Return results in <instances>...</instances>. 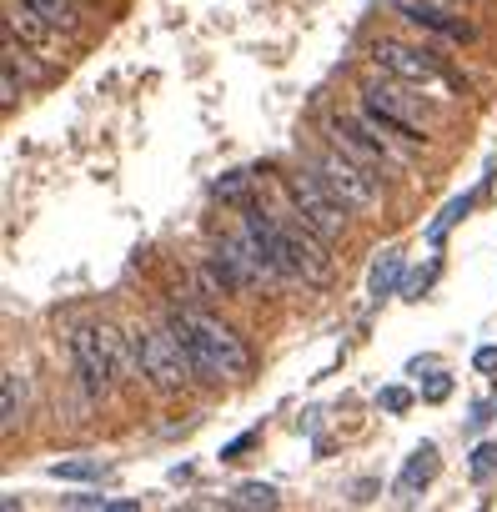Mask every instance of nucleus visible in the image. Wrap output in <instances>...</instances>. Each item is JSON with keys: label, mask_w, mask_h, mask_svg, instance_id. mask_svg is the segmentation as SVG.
Instances as JSON below:
<instances>
[{"label": "nucleus", "mask_w": 497, "mask_h": 512, "mask_svg": "<svg viewBox=\"0 0 497 512\" xmlns=\"http://www.w3.org/2000/svg\"><path fill=\"white\" fill-rule=\"evenodd\" d=\"M166 327L186 347L196 382H236L252 372V352H246V342L226 322H216L196 307H176V312H166Z\"/></svg>", "instance_id": "obj_1"}, {"label": "nucleus", "mask_w": 497, "mask_h": 512, "mask_svg": "<svg viewBox=\"0 0 497 512\" xmlns=\"http://www.w3.org/2000/svg\"><path fill=\"white\" fill-rule=\"evenodd\" d=\"M307 171H312L347 211H372V206H377V176H372L362 161H352L347 151H337V146L307 151Z\"/></svg>", "instance_id": "obj_2"}, {"label": "nucleus", "mask_w": 497, "mask_h": 512, "mask_svg": "<svg viewBox=\"0 0 497 512\" xmlns=\"http://www.w3.org/2000/svg\"><path fill=\"white\" fill-rule=\"evenodd\" d=\"M71 362L86 387V397H106L121 372V337L111 327H76L71 332Z\"/></svg>", "instance_id": "obj_3"}, {"label": "nucleus", "mask_w": 497, "mask_h": 512, "mask_svg": "<svg viewBox=\"0 0 497 512\" xmlns=\"http://www.w3.org/2000/svg\"><path fill=\"white\" fill-rule=\"evenodd\" d=\"M282 191H287L292 211H297L317 236H327V241L347 236V206H342V201H337L312 171H292V176H282Z\"/></svg>", "instance_id": "obj_4"}, {"label": "nucleus", "mask_w": 497, "mask_h": 512, "mask_svg": "<svg viewBox=\"0 0 497 512\" xmlns=\"http://www.w3.org/2000/svg\"><path fill=\"white\" fill-rule=\"evenodd\" d=\"M136 357H141V377H146L151 387H161V392H176V387L196 382L191 357H186V347L176 342V332H171V327L136 332Z\"/></svg>", "instance_id": "obj_5"}, {"label": "nucleus", "mask_w": 497, "mask_h": 512, "mask_svg": "<svg viewBox=\"0 0 497 512\" xmlns=\"http://www.w3.org/2000/svg\"><path fill=\"white\" fill-rule=\"evenodd\" d=\"M377 66L417 91H432V96H457V81L442 71V61L432 51H417V46H397V41H377Z\"/></svg>", "instance_id": "obj_6"}, {"label": "nucleus", "mask_w": 497, "mask_h": 512, "mask_svg": "<svg viewBox=\"0 0 497 512\" xmlns=\"http://www.w3.org/2000/svg\"><path fill=\"white\" fill-rule=\"evenodd\" d=\"M362 111H367L387 136H397L402 146H422V141H427V126L412 116V106H407V96H402L397 86L367 81V86H362Z\"/></svg>", "instance_id": "obj_7"}, {"label": "nucleus", "mask_w": 497, "mask_h": 512, "mask_svg": "<svg viewBox=\"0 0 497 512\" xmlns=\"http://www.w3.org/2000/svg\"><path fill=\"white\" fill-rule=\"evenodd\" d=\"M397 16H402V21H412L417 31H432V36H442V41H457V46L477 41L472 21H462V16H447V11L427 6V0H397Z\"/></svg>", "instance_id": "obj_8"}, {"label": "nucleus", "mask_w": 497, "mask_h": 512, "mask_svg": "<svg viewBox=\"0 0 497 512\" xmlns=\"http://www.w3.org/2000/svg\"><path fill=\"white\" fill-rule=\"evenodd\" d=\"M6 31L16 36V41H26L31 51H41V56H51L56 51V31L61 26H51L31 0H6Z\"/></svg>", "instance_id": "obj_9"}, {"label": "nucleus", "mask_w": 497, "mask_h": 512, "mask_svg": "<svg viewBox=\"0 0 497 512\" xmlns=\"http://www.w3.org/2000/svg\"><path fill=\"white\" fill-rule=\"evenodd\" d=\"M432 477H437V447H432V442H422V447L407 457L402 477H397V497H402V502H417V492H422Z\"/></svg>", "instance_id": "obj_10"}, {"label": "nucleus", "mask_w": 497, "mask_h": 512, "mask_svg": "<svg viewBox=\"0 0 497 512\" xmlns=\"http://www.w3.org/2000/svg\"><path fill=\"white\" fill-rule=\"evenodd\" d=\"M21 412H26V377L16 367H6V377H0V432L6 437L16 432Z\"/></svg>", "instance_id": "obj_11"}, {"label": "nucleus", "mask_w": 497, "mask_h": 512, "mask_svg": "<svg viewBox=\"0 0 497 512\" xmlns=\"http://www.w3.org/2000/svg\"><path fill=\"white\" fill-rule=\"evenodd\" d=\"M397 277H402V251H382L377 267H372V297H392L397 292Z\"/></svg>", "instance_id": "obj_12"}, {"label": "nucleus", "mask_w": 497, "mask_h": 512, "mask_svg": "<svg viewBox=\"0 0 497 512\" xmlns=\"http://www.w3.org/2000/svg\"><path fill=\"white\" fill-rule=\"evenodd\" d=\"M216 201H231V206H252V176H246V171H226L216 186Z\"/></svg>", "instance_id": "obj_13"}, {"label": "nucleus", "mask_w": 497, "mask_h": 512, "mask_svg": "<svg viewBox=\"0 0 497 512\" xmlns=\"http://www.w3.org/2000/svg\"><path fill=\"white\" fill-rule=\"evenodd\" d=\"M31 6L51 21V26H61V31H76L81 26V11H76V0H31Z\"/></svg>", "instance_id": "obj_14"}, {"label": "nucleus", "mask_w": 497, "mask_h": 512, "mask_svg": "<svg viewBox=\"0 0 497 512\" xmlns=\"http://www.w3.org/2000/svg\"><path fill=\"white\" fill-rule=\"evenodd\" d=\"M231 502H236V507H277V492H272L267 482H241Z\"/></svg>", "instance_id": "obj_15"}, {"label": "nucleus", "mask_w": 497, "mask_h": 512, "mask_svg": "<svg viewBox=\"0 0 497 512\" xmlns=\"http://www.w3.org/2000/svg\"><path fill=\"white\" fill-rule=\"evenodd\" d=\"M467 206H472V196H457V201H452V206H447V211H442V216L427 226V241H442V236H447V231H452V226L467 216Z\"/></svg>", "instance_id": "obj_16"}, {"label": "nucleus", "mask_w": 497, "mask_h": 512, "mask_svg": "<svg viewBox=\"0 0 497 512\" xmlns=\"http://www.w3.org/2000/svg\"><path fill=\"white\" fill-rule=\"evenodd\" d=\"M71 507H101V512H136L141 502H131V497H96V492H86V497H71Z\"/></svg>", "instance_id": "obj_17"}, {"label": "nucleus", "mask_w": 497, "mask_h": 512, "mask_svg": "<svg viewBox=\"0 0 497 512\" xmlns=\"http://www.w3.org/2000/svg\"><path fill=\"white\" fill-rule=\"evenodd\" d=\"M26 96V81H21V71L6 61V71H0V106H16Z\"/></svg>", "instance_id": "obj_18"}, {"label": "nucleus", "mask_w": 497, "mask_h": 512, "mask_svg": "<svg viewBox=\"0 0 497 512\" xmlns=\"http://www.w3.org/2000/svg\"><path fill=\"white\" fill-rule=\"evenodd\" d=\"M106 467L101 462H56L51 477H71V482H86V477H101Z\"/></svg>", "instance_id": "obj_19"}, {"label": "nucleus", "mask_w": 497, "mask_h": 512, "mask_svg": "<svg viewBox=\"0 0 497 512\" xmlns=\"http://www.w3.org/2000/svg\"><path fill=\"white\" fill-rule=\"evenodd\" d=\"M492 472H497V442H482V447L472 452V477H477V482H487Z\"/></svg>", "instance_id": "obj_20"}, {"label": "nucleus", "mask_w": 497, "mask_h": 512, "mask_svg": "<svg viewBox=\"0 0 497 512\" xmlns=\"http://www.w3.org/2000/svg\"><path fill=\"white\" fill-rule=\"evenodd\" d=\"M407 402H412L407 387H387V392H382V407H387V412H407Z\"/></svg>", "instance_id": "obj_21"}, {"label": "nucleus", "mask_w": 497, "mask_h": 512, "mask_svg": "<svg viewBox=\"0 0 497 512\" xmlns=\"http://www.w3.org/2000/svg\"><path fill=\"white\" fill-rule=\"evenodd\" d=\"M252 442H257V432H241L236 442H226V447H221V457L231 462V457H241V452H246V447H252Z\"/></svg>", "instance_id": "obj_22"}, {"label": "nucleus", "mask_w": 497, "mask_h": 512, "mask_svg": "<svg viewBox=\"0 0 497 512\" xmlns=\"http://www.w3.org/2000/svg\"><path fill=\"white\" fill-rule=\"evenodd\" d=\"M472 367H477V372H497V347H477Z\"/></svg>", "instance_id": "obj_23"}, {"label": "nucleus", "mask_w": 497, "mask_h": 512, "mask_svg": "<svg viewBox=\"0 0 497 512\" xmlns=\"http://www.w3.org/2000/svg\"><path fill=\"white\" fill-rule=\"evenodd\" d=\"M427 397H432V402H442V397H447V377H437V382L427 387Z\"/></svg>", "instance_id": "obj_24"}, {"label": "nucleus", "mask_w": 497, "mask_h": 512, "mask_svg": "<svg viewBox=\"0 0 497 512\" xmlns=\"http://www.w3.org/2000/svg\"><path fill=\"white\" fill-rule=\"evenodd\" d=\"M91 6H101V0H91Z\"/></svg>", "instance_id": "obj_25"}]
</instances>
